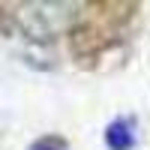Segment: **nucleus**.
<instances>
[{
    "label": "nucleus",
    "mask_w": 150,
    "mask_h": 150,
    "mask_svg": "<svg viewBox=\"0 0 150 150\" xmlns=\"http://www.w3.org/2000/svg\"><path fill=\"white\" fill-rule=\"evenodd\" d=\"M105 144H108L111 150H132V144H135L132 123H129V120H114V123L105 129Z\"/></svg>",
    "instance_id": "obj_1"
},
{
    "label": "nucleus",
    "mask_w": 150,
    "mask_h": 150,
    "mask_svg": "<svg viewBox=\"0 0 150 150\" xmlns=\"http://www.w3.org/2000/svg\"><path fill=\"white\" fill-rule=\"evenodd\" d=\"M33 150H57V144H51V141H39Z\"/></svg>",
    "instance_id": "obj_2"
}]
</instances>
